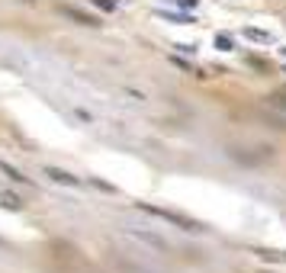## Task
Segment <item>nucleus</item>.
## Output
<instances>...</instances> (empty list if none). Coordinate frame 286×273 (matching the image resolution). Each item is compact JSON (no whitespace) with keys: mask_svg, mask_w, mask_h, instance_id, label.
<instances>
[{"mask_svg":"<svg viewBox=\"0 0 286 273\" xmlns=\"http://www.w3.org/2000/svg\"><path fill=\"white\" fill-rule=\"evenodd\" d=\"M142 212H151V215H158L164 219V222H170V225H180V228H187V232H203V225L193 222V219H187V215H177V212H164V209H154V206H138Z\"/></svg>","mask_w":286,"mask_h":273,"instance_id":"obj_1","label":"nucleus"},{"mask_svg":"<svg viewBox=\"0 0 286 273\" xmlns=\"http://www.w3.org/2000/svg\"><path fill=\"white\" fill-rule=\"evenodd\" d=\"M45 177L55 180V183H65V187H77V183H81V177H74V174H68V171H58V167H45Z\"/></svg>","mask_w":286,"mask_h":273,"instance_id":"obj_2","label":"nucleus"},{"mask_svg":"<svg viewBox=\"0 0 286 273\" xmlns=\"http://www.w3.org/2000/svg\"><path fill=\"white\" fill-rule=\"evenodd\" d=\"M0 206H4V209H13V212H16V209H23V199L13 196V193H7V190H0Z\"/></svg>","mask_w":286,"mask_h":273,"instance_id":"obj_3","label":"nucleus"},{"mask_svg":"<svg viewBox=\"0 0 286 273\" xmlns=\"http://www.w3.org/2000/svg\"><path fill=\"white\" fill-rule=\"evenodd\" d=\"M245 39H251V42H273V36L267 29H254V26H248V29H245Z\"/></svg>","mask_w":286,"mask_h":273,"instance_id":"obj_4","label":"nucleus"},{"mask_svg":"<svg viewBox=\"0 0 286 273\" xmlns=\"http://www.w3.org/2000/svg\"><path fill=\"white\" fill-rule=\"evenodd\" d=\"M161 20H170V23H193L190 16H180V13H167V10H158Z\"/></svg>","mask_w":286,"mask_h":273,"instance_id":"obj_5","label":"nucleus"},{"mask_svg":"<svg viewBox=\"0 0 286 273\" xmlns=\"http://www.w3.org/2000/svg\"><path fill=\"white\" fill-rule=\"evenodd\" d=\"M215 45H219L222 51H228V48H235V42H232L228 36H215Z\"/></svg>","mask_w":286,"mask_h":273,"instance_id":"obj_6","label":"nucleus"},{"mask_svg":"<svg viewBox=\"0 0 286 273\" xmlns=\"http://www.w3.org/2000/svg\"><path fill=\"white\" fill-rule=\"evenodd\" d=\"M93 4L103 7V10H112V7H116V0H93Z\"/></svg>","mask_w":286,"mask_h":273,"instance_id":"obj_7","label":"nucleus"},{"mask_svg":"<svg viewBox=\"0 0 286 273\" xmlns=\"http://www.w3.org/2000/svg\"><path fill=\"white\" fill-rule=\"evenodd\" d=\"M283 55H286V48H283Z\"/></svg>","mask_w":286,"mask_h":273,"instance_id":"obj_8","label":"nucleus"}]
</instances>
